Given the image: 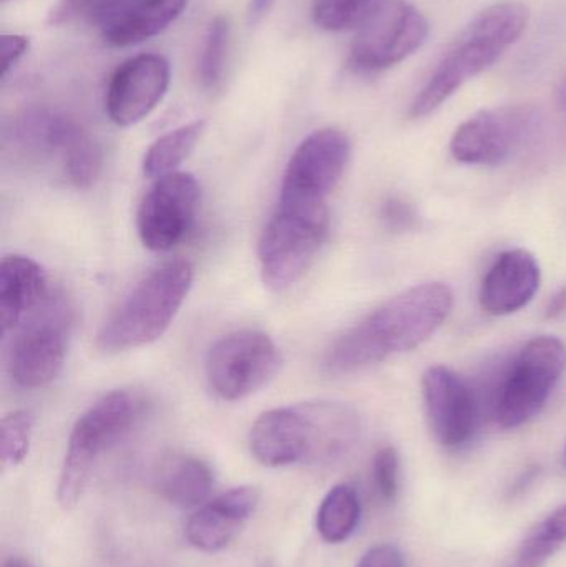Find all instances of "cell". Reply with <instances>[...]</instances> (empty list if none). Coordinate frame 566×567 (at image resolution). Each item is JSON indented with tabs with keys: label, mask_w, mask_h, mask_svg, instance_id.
<instances>
[{
	"label": "cell",
	"mask_w": 566,
	"mask_h": 567,
	"mask_svg": "<svg viewBox=\"0 0 566 567\" xmlns=\"http://www.w3.org/2000/svg\"><path fill=\"white\" fill-rule=\"evenodd\" d=\"M452 307L454 293L445 284L411 287L336 339L326 352L325 369L331 375H346L409 352L432 337Z\"/></svg>",
	"instance_id": "6da1fadb"
},
{
	"label": "cell",
	"mask_w": 566,
	"mask_h": 567,
	"mask_svg": "<svg viewBox=\"0 0 566 567\" xmlns=\"http://www.w3.org/2000/svg\"><path fill=\"white\" fill-rule=\"evenodd\" d=\"M359 436L361 419L352 406L316 400L263 413L249 433V450L269 468L335 462L356 445Z\"/></svg>",
	"instance_id": "7a4b0ae2"
},
{
	"label": "cell",
	"mask_w": 566,
	"mask_h": 567,
	"mask_svg": "<svg viewBox=\"0 0 566 567\" xmlns=\"http://www.w3.org/2000/svg\"><path fill=\"white\" fill-rule=\"evenodd\" d=\"M527 25L528 9L515 0L481 10L447 47L415 95L409 116L424 118L441 109L464 83L494 65L521 39Z\"/></svg>",
	"instance_id": "3957f363"
},
{
	"label": "cell",
	"mask_w": 566,
	"mask_h": 567,
	"mask_svg": "<svg viewBox=\"0 0 566 567\" xmlns=\"http://www.w3.org/2000/svg\"><path fill=\"white\" fill-rule=\"evenodd\" d=\"M193 279L195 269L185 259L153 269L110 313L96 336V347L106 353H119L158 340L178 316Z\"/></svg>",
	"instance_id": "277c9868"
},
{
	"label": "cell",
	"mask_w": 566,
	"mask_h": 567,
	"mask_svg": "<svg viewBox=\"0 0 566 567\" xmlns=\"http://www.w3.org/2000/svg\"><path fill=\"white\" fill-rule=\"evenodd\" d=\"M146 405L145 395L136 390H113L79 416L56 486V498L63 508H72L82 498L96 462L132 432Z\"/></svg>",
	"instance_id": "5b68a950"
},
{
	"label": "cell",
	"mask_w": 566,
	"mask_h": 567,
	"mask_svg": "<svg viewBox=\"0 0 566 567\" xmlns=\"http://www.w3.org/2000/svg\"><path fill=\"white\" fill-rule=\"evenodd\" d=\"M328 205L278 202L259 239L263 282L282 292L301 281L329 235Z\"/></svg>",
	"instance_id": "8992f818"
},
{
	"label": "cell",
	"mask_w": 566,
	"mask_h": 567,
	"mask_svg": "<svg viewBox=\"0 0 566 567\" xmlns=\"http://www.w3.org/2000/svg\"><path fill=\"white\" fill-rule=\"evenodd\" d=\"M566 369V347L555 337L532 339L502 380L494 416L504 429L531 422L550 399Z\"/></svg>",
	"instance_id": "52a82bcc"
},
{
	"label": "cell",
	"mask_w": 566,
	"mask_h": 567,
	"mask_svg": "<svg viewBox=\"0 0 566 567\" xmlns=\"http://www.w3.org/2000/svg\"><path fill=\"white\" fill-rule=\"evenodd\" d=\"M73 329V309L62 293L19 327L9 353L10 377L22 389H42L62 372Z\"/></svg>",
	"instance_id": "ba28073f"
},
{
	"label": "cell",
	"mask_w": 566,
	"mask_h": 567,
	"mask_svg": "<svg viewBox=\"0 0 566 567\" xmlns=\"http://www.w3.org/2000/svg\"><path fill=\"white\" fill-rule=\"evenodd\" d=\"M281 352L268 333L236 330L219 337L206 355V379L226 402L248 399L281 369Z\"/></svg>",
	"instance_id": "9c48e42d"
},
{
	"label": "cell",
	"mask_w": 566,
	"mask_h": 567,
	"mask_svg": "<svg viewBox=\"0 0 566 567\" xmlns=\"http://www.w3.org/2000/svg\"><path fill=\"white\" fill-rule=\"evenodd\" d=\"M429 37V22L408 0H384L356 30L349 65L359 73L391 69L418 52Z\"/></svg>",
	"instance_id": "30bf717a"
},
{
	"label": "cell",
	"mask_w": 566,
	"mask_h": 567,
	"mask_svg": "<svg viewBox=\"0 0 566 567\" xmlns=\"http://www.w3.org/2000/svg\"><path fill=\"white\" fill-rule=\"evenodd\" d=\"M351 158V142L338 128L306 136L289 158L279 188V202L328 205Z\"/></svg>",
	"instance_id": "8fae6325"
},
{
	"label": "cell",
	"mask_w": 566,
	"mask_h": 567,
	"mask_svg": "<svg viewBox=\"0 0 566 567\" xmlns=\"http://www.w3.org/2000/svg\"><path fill=\"white\" fill-rule=\"evenodd\" d=\"M202 186L189 173L155 179L136 213L140 241L150 251H169L183 241L195 221Z\"/></svg>",
	"instance_id": "7c38bea8"
},
{
	"label": "cell",
	"mask_w": 566,
	"mask_h": 567,
	"mask_svg": "<svg viewBox=\"0 0 566 567\" xmlns=\"http://www.w3.org/2000/svg\"><path fill=\"white\" fill-rule=\"evenodd\" d=\"M535 126L537 113L531 106L484 110L455 130L451 152L467 165H498L534 133Z\"/></svg>",
	"instance_id": "4fadbf2b"
},
{
	"label": "cell",
	"mask_w": 566,
	"mask_h": 567,
	"mask_svg": "<svg viewBox=\"0 0 566 567\" xmlns=\"http://www.w3.org/2000/svg\"><path fill=\"white\" fill-rule=\"evenodd\" d=\"M172 66L158 53H140L123 62L110 79L105 110L116 126H133L145 120L165 99Z\"/></svg>",
	"instance_id": "5bb4252c"
},
{
	"label": "cell",
	"mask_w": 566,
	"mask_h": 567,
	"mask_svg": "<svg viewBox=\"0 0 566 567\" xmlns=\"http://www.w3.org/2000/svg\"><path fill=\"white\" fill-rule=\"evenodd\" d=\"M422 395L429 425L442 445L457 449L474 436L478 402L459 373L444 365L431 367L422 377Z\"/></svg>",
	"instance_id": "9a60e30c"
},
{
	"label": "cell",
	"mask_w": 566,
	"mask_h": 567,
	"mask_svg": "<svg viewBox=\"0 0 566 567\" xmlns=\"http://www.w3.org/2000/svg\"><path fill=\"white\" fill-rule=\"evenodd\" d=\"M259 492L239 486L222 493L196 509L186 523V539L203 553L225 549L258 508Z\"/></svg>",
	"instance_id": "2e32d148"
},
{
	"label": "cell",
	"mask_w": 566,
	"mask_h": 567,
	"mask_svg": "<svg viewBox=\"0 0 566 567\" xmlns=\"http://www.w3.org/2000/svg\"><path fill=\"white\" fill-rule=\"evenodd\" d=\"M541 287V266L525 249L502 252L482 282V309L491 316H508L524 309Z\"/></svg>",
	"instance_id": "e0dca14e"
},
{
	"label": "cell",
	"mask_w": 566,
	"mask_h": 567,
	"mask_svg": "<svg viewBox=\"0 0 566 567\" xmlns=\"http://www.w3.org/2000/svg\"><path fill=\"white\" fill-rule=\"evenodd\" d=\"M52 296L39 262L27 256H6L0 265V323L2 332L19 329Z\"/></svg>",
	"instance_id": "ac0fdd59"
},
{
	"label": "cell",
	"mask_w": 566,
	"mask_h": 567,
	"mask_svg": "<svg viewBox=\"0 0 566 567\" xmlns=\"http://www.w3.org/2000/svg\"><path fill=\"white\" fill-rule=\"evenodd\" d=\"M82 132V126L63 113L33 109L13 118L12 125L7 130V140L12 143L13 148L25 155L35 158L59 155L62 158L73 140Z\"/></svg>",
	"instance_id": "d6986e66"
},
{
	"label": "cell",
	"mask_w": 566,
	"mask_h": 567,
	"mask_svg": "<svg viewBox=\"0 0 566 567\" xmlns=\"http://www.w3.org/2000/svg\"><path fill=\"white\" fill-rule=\"evenodd\" d=\"M188 3L189 0H138L102 30L103 40L116 49L138 45L165 32L182 17Z\"/></svg>",
	"instance_id": "ffe728a7"
},
{
	"label": "cell",
	"mask_w": 566,
	"mask_h": 567,
	"mask_svg": "<svg viewBox=\"0 0 566 567\" xmlns=\"http://www.w3.org/2000/svg\"><path fill=\"white\" fill-rule=\"evenodd\" d=\"M215 476L208 463L196 456L175 455L163 462L158 473V489L163 498L178 508L203 505L212 495Z\"/></svg>",
	"instance_id": "44dd1931"
},
{
	"label": "cell",
	"mask_w": 566,
	"mask_h": 567,
	"mask_svg": "<svg viewBox=\"0 0 566 567\" xmlns=\"http://www.w3.org/2000/svg\"><path fill=\"white\" fill-rule=\"evenodd\" d=\"M205 126V120H196V122L186 123V125L178 126L166 135L159 136L150 145L145 158H143L145 176L158 179L178 172L182 163L192 155L193 150L198 145Z\"/></svg>",
	"instance_id": "7402d4cb"
},
{
	"label": "cell",
	"mask_w": 566,
	"mask_h": 567,
	"mask_svg": "<svg viewBox=\"0 0 566 567\" xmlns=\"http://www.w3.org/2000/svg\"><path fill=\"white\" fill-rule=\"evenodd\" d=\"M361 519V502L352 486L336 485L329 489L316 516V528L326 543L339 545L354 535Z\"/></svg>",
	"instance_id": "603a6c76"
},
{
	"label": "cell",
	"mask_w": 566,
	"mask_h": 567,
	"mask_svg": "<svg viewBox=\"0 0 566 567\" xmlns=\"http://www.w3.org/2000/svg\"><path fill=\"white\" fill-rule=\"evenodd\" d=\"M565 543L566 505H562L527 533L511 567H544Z\"/></svg>",
	"instance_id": "cb8c5ba5"
},
{
	"label": "cell",
	"mask_w": 566,
	"mask_h": 567,
	"mask_svg": "<svg viewBox=\"0 0 566 567\" xmlns=\"http://www.w3.org/2000/svg\"><path fill=\"white\" fill-rule=\"evenodd\" d=\"M231 25L225 16L215 17L206 29L198 60V80L206 92L218 89L225 75Z\"/></svg>",
	"instance_id": "d4e9b609"
},
{
	"label": "cell",
	"mask_w": 566,
	"mask_h": 567,
	"mask_svg": "<svg viewBox=\"0 0 566 567\" xmlns=\"http://www.w3.org/2000/svg\"><path fill=\"white\" fill-rule=\"evenodd\" d=\"M384 0H312V20L326 32L358 30Z\"/></svg>",
	"instance_id": "484cf974"
},
{
	"label": "cell",
	"mask_w": 566,
	"mask_h": 567,
	"mask_svg": "<svg viewBox=\"0 0 566 567\" xmlns=\"http://www.w3.org/2000/svg\"><path fill=\"white\" fill-rule=\"evenodd\" d=\"M62 163L66 178L75 188H92L103 168L102 146L83 130L62 156Z\"/></svg>",
	"instance_id": "4316f807"
},
{
	"label": "cell",
	"mask_w": 566,
	"mask_h": 567,
	"mask_svg": "<svg viewBox=\"0 0 566 567\" xmlns=\"http://www.w3.org/2000/svg\"><path fill=\"white\" fill-rule=\"evenodd\" d=\"M35 419L29 410H16L0 423V460L6 468L20 465L29 455Z\"/></svg>",
	"instance_id": "83f0119b"
},
{
	"label": "cell",
	"mask_w": 566,
	"mask_h": 567,
	"mask_svg": "<svg viewBox=\"0 0 566 567\" xmlns=\"http://www.w3.org/2000/svg\"><path fill=\"white\" fill-rule=\"evenodd\" d=\"M372 475L379 495L385 502H394L401 485V462L398 452L392 446L379 450L372 463Z\"/></svg>",
	"instance_id": "f1b7e54d"
},
{
	"label": "cell",
	"mask_w": 566,
	"mask_h": 567,
	"mask_svg": "<svg viewBox=\"0 0 566 567\" xmlns=\"http://www.w3.org/2000/svg\"><path fill=\"white\" fill-rule=\"evenodd\" d=\"M30 39L25 35H19V33H6L0 39V53H2V63H0V76L3 80L9 76V73L16 69L17 63L29 53Z\"/></svg>",
	"instance_id": "f546056e"
},
{
	"label": "cell",
	"mask_w": 566,
	"mask_h": 567,
	"mask_svg": "<svg viewBox=\"0 0 566 567\" xmlns=\"http://www.w3.org/2000/svg\"><path fill=\"white\" fill-rule=\"evenodd\" d=\"M138 0H96L90 10L86 20L102 32L110 23L115 22L120 16L132 9Z\"/></svg>",
	"instance_id": "4dcf8cb0"
},
{
	"label": "cell",
	"mask_w": 566,
	"mask_h": 567,
	"mask_svg": "<svg viewBox=\"0 0 566 567\" xmlns=\"http://www.w3.org/2000/svg\"><path fill=\"white\" fill-rule=\"evenodd\" d=\"M382 221L395 231H404V229H411L412 226L418 221L414 209L411 205L402 202L399 198H389L388 202L382 205L381 209Z\"/></svg>",
	"instance_id": "1f68e13d"
},
{
	"label": "cell",
	"mask_w": 566,
	"mask_h": 567,
	"mask_svg": "<svg viewBox=\"0 0 566 567\" xmlns=\"http://www.w3.org/2000/svg\"><path fill=\"white\" fill-rule=\"evenodd\" d=\"M96 0H56L55 6L50 9L47 22L50 25H65L82 16H89Z\"/></svg>",
	"instance_id": "d6a6232c"
},
{
	"label": "cell",
	"mask_w": 566,
	"mask_h": 567,
	"mask_svg": "<svg viewBox=\"0 0 566 567\" xmlns=\"http://www.w3.org/2000/svg\"><path fill=\"white\" fill-rule=\"evenodd\" d=\"M356 567H404V558L395 546L378 545L369 549Z\"/></svg>",
	"instance_id": "836d02e7"
},
{
	"label": "cell",
	"mask_w": 566,
	"mask_h": 567,
	"mask_svg": "<svg viewBox=\"0 0 566 567\" xmlns=\"http://www.w3.org/2000/svg\"><path fill=\"white\" fill-rule=\"evenodd\" d=\"M278 0H251L248 7V19L251 23L261 22Z\"/></svg>",
	"instance_id": "e575fe53"
},
{
	"label": "cell",
	"mask_w": 566,
	"mask_h": 567,
	"mask_svg": "<svg viewBox=\"0 0 566 567\" xmlns=\"http://www.w3.org/2000/svg\"><path fill=\"white\" fill-rule=\"evenodd\" d=\"M566 310V289L558 290L554 297H552L550 302H548L547 307V317L560 316Z\"/></svg>",
	"instance_id": "d590c367"
},
{
	"label": "cell",
	"mask_w": 566,
	"mask_h": 567,
	"mask_svg": "<svg viewBox=\"0 0 566 567\" xmlns=\"http://www.w3.org/2000/svg\"><path fill=\"white\" fill-rule=\"evenodd\" d=\"M555 100H557L558 109L566 113V70L562 79L558 80L557 89H555Z\"/></svg>",
	"instance_id": "8d00e7d4"
},
{
	"label": "cell",
	"mask_w": 566,
	"mask_h": 567,
	"mask_svg": "<svg viewBox=\"0 0 566 567\" xmlns=\"http://www.w3.org/2000/svg\"><path fill=\"white\" fill-rule=\"evenodd\" d=\"M3 567H33L30 565L29 561H25V559L20 558H10L9 561L3 565Z\"/></svg>",
	"instance_id": "74e56055"
},
{
	"label": "cell",
	"mask_w": 566,
	"mask_h": 567,
	"mask_svg": "<svg viewBox=\"0 0 566 567\" xmlns=\"http://www.w3.org/2000/svg\"><path fill=\"white\" fill-rule=\"evenodd\" d=\"M3 2H7V0H3Z\"/></svg>",
	"instance_id": "f35d334b"
}]
</instances>
